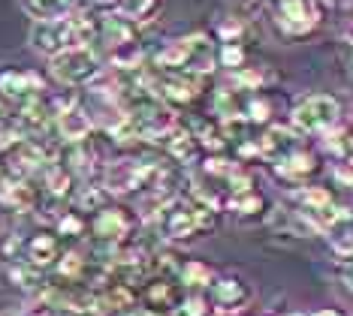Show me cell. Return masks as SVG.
<instances>
[{
  "label": "cell",
  "instance_id": "6da1fadb",
  "mask_svg": "<svg viewBox=\"0 0 353 316\" xmlns=\"http://www.w3.org/2000/svg\"><path fill=\"white\" fill-rule=\"evenodd\" d=\"M91 30H94L91 21H85L82 15H61V19H49V21H34L30 45L46 58H58L70 48L88 45Z\"/></svg>",
  "mask_w": 353,
  "mask_h": 316
},
{
  "label": "cell",
  "instance_id": "7a4b0ae2",
  "mask_svg": "<svg viewBox=\"0 0 353 316\" xmlns=\"http://www.w3.org/2000/svg\"><path fill=\"white\" fill-rule=\"evenodd\" d=\"M339 115H341V105H339L335 96L311 94V96H305V100L296 103V109L290 112V127L302 136L326 133L329 127H335Z\"/></svg>",
  "mask_w": 353,
  "mask_h": 316
},
{
  "label": "cell",
  "instance_id": "3957f363",
  "mask_svg": "<svg viewBox=\"0 0 353 316\" xmlns=\"http://www.w3.org/2000/svg\"><path fill=\"white\" fill-rule=\"evenodd\" d=\"M49 72H52L54 82L73 87V85L91 82V78L100 72V61H97V54H94V48L79 45V48H70V52L58 54V58H52Z\"/></svg>",
  "mask_w": 353,
  "mask_h": 316
},
{
  "label": "cell",
  "instance_id": "277c9868",
  "mask_svg": "<svg viewBox=\"0 0 353 316\" xmlns=\"http://www.w3.org/2000/svg\"><path fill=\"white\" fill-rule=\"evenodd\" d=\"M320 24L317 0H281L278 3V28L290 36H302Z\"/></svg>",
  "mask_w": 353,
  "mask_h": 316
},
{
  "label": "cell",
  "instance_id": "5b68a950",
  "mask_svg": "<svg viewBox=\"0 0 353 316\" xmlns=\"http://www.w3.org/2000/svg\"><path fill=\"white\" fill-rule=\"evenodd\" d=\"M208 223H212V208H179L166 217V232H170V238H190L199 229H205Z\"/></svg>",
  "mask_w": 353,
  "mask_h": 316
},
{
  "label": "cell",
  "instance_id": "8992f818",
  "mask_svg": "<svg viewBox=\"0 0 353 316\" xmlns=\"http://www.w3.org/2000/svg\"><path fill=\"white\" fill-rule=\"evenodd\" d=\"M39 91V78L34 72H21V70H0V96L6 103H28L34 100V94Z\"/></svg>",
  "mask_w": 353,
  "mask_h": 316
},
{
  "label": "cell",
  "instance_id": "52a82bcc",
  "mask_svg": "<svg viewBox=\"0 0 353 316\" xmlns=\"http://www.w3.org/2000/svg\"><path fill=\"white\" fill-rule=\"evenodd\" d=\"M203 43H205L203 36L172 39V43H166L154 54V63H157L160 70H181V67H188V63H190V58H194L196 48H203Z\"/></svg>",
  "mask_w": 353,
  "mask_h": 316
},
{
  "label": "cell",
  "instance_id": "ba28073f",
  "mask_svg": "<svg viewBox=\"0 0 353 316\" xmlns=\"http://www.w3.org/2000/svg\"><path fill=\"white\" fill-rule=\"evenodd\" d=\"M148 175H151L148 166H139V163H118V166L109 169L106 187H109L112 193H130V190H136V187H142Z\"/></svg>",
  "mask_w": 353,
  "mask_h": 316
},
{
  "label": "cell",
  "instance_id": "9c48e42d",
  "mask_svg": "<svg viewBox=\"0 0 353 316\" xmlns=\"http://www.w3.org/2000/svg\"><path fill=\"white\" fill-rule=\"evenodd\" d=\"M212 302L221 307V310H236L248 302V286L236 277H221L212 283Z\"/></svg>",
  "mask_w": 353,
  "mask_h": 316
},
{
  "label": "cell",
  "instance_id": "30bf717a",
  "mask_svg": "<svg viewBox=\"0 0 353 316\" xmlns=\"http://www.w3.org/2000/svg\"><path fill=\"white\" fill-rule=\"evenodd\" d=\"M94 232H97L100 238H124V235L130 232V217L118 208H106V211H100V217L94 220Z\"/></svg>",
  "mask_w": 353,
  "mask_h": 316
},
{
  "label": "cell",
  "instance_id": "8fae6325",
  "mask_svg": "<svg viewBox=\"0 0 353 316\" xmlns=\"http://www.w3.org/2000/svg\"><path fill=\"white\" fill-rule=\"evenodd\" d=\"M30 202H34V193H30L25 181H19V178H3V181H0V205L15 208V211H28Z\"/></svg>",
  "mask_w": 353,
  "mask_h": 316
},
{
  "label": "cell",
  "instance_id": "7c38bea8",
  "mask_svg": "<svg viewBox=\"0 0 353 316\" xmlns=\"http://www.w3.org/2000/svg\"><path fill=\"white\" fill-rule=\"evenodd\" d=\"M58 129L63 133V139L70 142H82L91 133V118L82 109H63L58 115Z\"/></svg>",
  "mask_w": 353,
  "mask_h": 316
},
{
  "label": "cell",
  "instance_id": "4fadbf2b",
  "mask_svg": "<svg viewBox=\"0 0 353 316\" xmlns=\"http://www.w3.org/2000/svg\"><path fill=\"white\" fill-rule=\"evenodd\" d=\"M28 259L34 268H43V265H54L61 259V250H58V241L52 235H37L30 238L28 244Z\"/></svg>",
  "mask_w": 353,
  "mask_h": 316
},
{
  "label": "cell",
  "instance_id": "5bb4252c",
  "mask_svg": "<svg viewBox=\"0 0 353 316\" xmlns=\"http://www.w3.org/2000/svg\"><path fill=\"white\" fill-rule=\"evenodd\" d=\"M199 91V78L196 76H170L160 82V94L172 96V100H190Z\"/></svg>",
  "mask_w": 353,
  "mask_h": 316
},
{
  "label": "cell",
  "instance_id": "9a60e30c",
  "mask_svg": "<svg viewBox=\"0 0 353 316\" xmlns=\"http://www.w3.org/2000/svg\"><path fill=\"white\" fill-rule=\"evenodd\" d=\"M278 172L284 178H305V175L314 172V157H311V154H302V151H290L278 163Z\"/></svg>",
  "mask_w": 353,
  "mask_h": 316
},
{
  "label": "cell",
  "instance_id": "2e32d148",
  "mask_svg": "<svg viewBox=\"0 0 353 316\" xmlns=\"http://www.w3.org/2000/svg\"><path fill=\"white\" fill-rule=\"evenodd\" d=\"M28 10L37 15V21L61 19L63 10H67V0H28Z\"/></svg>",
  "mask_w": 353,
  "mask_h": 316
},
{
  "label": "cell",
  "instance_id": "e0dca14e",
  "mask_svg": "<svg viewBox=\"0 0 353 316\" xmlns=\"http://www.w3.org/2000/svg\"><path fill=\"white\" fill-rule=\"evenodd\" d=\"M181 280L188 283V286H212L214 283V274H212V268L208 265H203V262H188L181 268Z\"/></svg>",
  "mask_w": 353,
  "mask_h": 316
},
{
  "label": "cell",
  "instance_id": "ac0fdd59",
  "mask_svg": "<svg viewBox=\"0 0 353 316\" xmlns=\"http://www.w3.org/2000/svg\"><path fill=\"white\" fill-rule=\"evenodd\" d=\"M157 0H115V6L121 10L124 19H145L154 10Z\"/></svg>",
  "mask_w": 353,
  "mask_h": 316
},
{
  "label": "cell",
  "instance_id": "d6986e66",
  "mask_svg": "<svg viewBox=\"0 0 353 316\" xmlns=\"http://www.w3.org/2000/svg\"><path fill=\"white\" fill-rule=\"evenodd\" d=\"M106 43H112V45H124L127 39L133 36V30H130V24H127V19H106Z\"/></svg>",
  "mask_w": 353,
  "mask_h": 316
},
{
  "label": "cell",
  "instance_id": "ffe728a7",
  "mask_svg": "<svg viewBox=\"0 0 353 316\" xmlns=\"http://www.w3.org/2000/svg\"><path fill=\"white\" fill-rule=\"evenodd\" d=\"M299 199L305 202V208H308V211H323V208L332 205V196H329L323 187H308V190H302Z\"/></svg>",
  "mask_w": 353,
  "mask_h": 316
},
{
  "label": "cell",
  "instance_id": "44dd1931",
  "mask_svg": "<svg viewBox=\"0 0 353 316\" xmlns=\"http://www.w3.org/2000/svg\"><path fill=\"white\" fill-rule=\"evenodd\" d=\"M221 63H223V67H230V70H242L245 67V48L239 43H223Z\"/></svg>",
  "mask_w": 353,
  "mask_h": 316
},
{
  "label": "cell",
  "instance_id": "7402d4cb",
  "mask_svg": "<svg viewBox=\"0 0 353 316\" xmlns=\"http://www.w3.org/2000/svg\"><path fill=\"white\" fill-rule=\"evenodd\" d=\"M58 268H61L63 277L76 280V277H82V271H85V259L79 253H67V256L58 259Z\"/></svg>",
  "mask_w": 353,
  "mask_h": 316
},
{
  "label": "cell",
  "instance_id": "603a6c76",
  "mask_svg": "<svg viewBox=\"0 0 353 316\" xmlns=\"http://www.w3.org/2000/svg\"><path fill=\"white\" fill-rule=\"evenodd\" d=\"M170 154L179 160H190V154H194V136L188 133H175L170 139Z\"/></svg>",
  "mask_w": 353,
  "mask_h": 316
},
{
  "label": "cell",
  "instance_id": "cb8c5ba5",
  "mask_svg": "<svg viewBox=\"0 0 353 316\" xmlns=\"http://www.w3.org/2000/svg\"><path fill=\"white\" fill-rule=\"evenodd\" d=\"M230 208L236 211V214H256V211L263 208V199L256 196V193H245V196H236V199H232Z\"/></svg>",
  "mask_w": 353,
  "mask_h": 316
},
{
  "label": "cell",
  "instance_id": "d4e9b609",
  "mask_svg": "<svg viewBox=\"0 0 353 316\" xmlns=\"http://www.w3.org/2000/svg\"><path fill=\"white\" fill-rule=\"evenodd\" d=\"M172 316H208V304H205V298H188V302H181L179 307L172 310Z\"/></svg>",
  "mask_w": 353,
  "mask_h": 316
},
{
  "label": "cell",
  "instance_id": "484cf974",
  "mask_svg": "<svg viewBox=\"0 0 353 316\" xmlns=\"http://www.w3.org/2000/svg\"><path fill=\"white\" fill-rule=\"evenodd\" d=\"M25 145V133H19L12 124H0V151H12Z\"/></svg>",
  "mask_w": 353,
  "mask_h": 316
},
{
  "label": "cell",
  "instance_id": "4316f807",
  "mask_svg": "<svg viewBox=\"0 0 353 316\" xmlns=\"http://www.w3.org/2000/svg\"><path fill=\"white\" fill-rule=\"evenodd\" d=\"M248 112H251V118L254 120H269V103L266 100H254L251 105H248Z\"/></svg>",
  "mask_w": 353,
  "mask_h": 316
},
{
  "label": "cell",
  "instance_id": "83f0119b",
  "mask_svg": "<svg viewBox=\"0 0 353 316\" xmlns=\"http://www.w3.org/2000/svg\"><path fill=\"white\" fill-rule=\"evenodd\" d=\"M82 229H85V223L79 220V217H63V220H61V232L63 235H79Z\"/></svg>",
  "mask_w": 353,
  "mask_h": 316
},
{
  "label": "cell",
  "instance_id": "f1b7e54d",
  "mask_svg": "<svg viewBox=\"0 0 353 316\" xmlns=\"http://www.w3.org/2000/svg\"><path fill=\"white\" fill-rule=\"evenodd\" d=\"M335 253L344 256V259H350V256H353V235H344V238L335 241Z\"/></svg>",
  "mask_w": 353,
  "mask_h": 316
},
{
  "label": "cell",
  "instance_id": "f546056e",
  "mask_svg": "<svg viewBox=\"0 0 353 316\" xmlns=\"http://www.w3.org/2000/svg\"><path fill=\"white\" fill-rule=\"evenodd\" d=\"M339 178H341V181H347V184H353V160H341Z\"/></svg>",
  "mask_w": 353,
  "mask_h": 316
},
{
  "label": "cell",
  "instance_id": "4dcf8cb0",
  "mask_svg": "<svg viewBox=\"0 0 353 316\" xmlns=\"http://www.w3.org/2000/svg\"><path fill=\"white\" fill-rule=\"evenodd\" d=\"M0 124H10V103L0 96Z\"/></svg>",
  "mask_w": 353,
  "mask_h": 316
},
{
  "label": "cell",
  "instance_id": "1f68e13d",
  "mask_svg": "<svg viewBox=\"0 0 353 316\" xmlns=\"http://www.w3.org/2000/svg\"><path fill=\"white\" fill-rule=\"evenodd\" d=\"M308 316H341L339 310H314V313H308Z\"/></svg>",
  "mask_w": 353,
  "mask_h": 316
},
{
  "label": "cell",
  "instance_id": "d6a6232c",
  "mask_svg": "<svg viewBox=\"0 0 353 316\" xmlns=\"http://www.w3.org/2000/svg\"><path fill=\"white\" fill-rule=\"evenodd\" d=\"M344 39L353 45V24H347V30H344Z\"/></svg>",
  "mask_w": 353,
  "mask_h": 316
},
{
  "label": "cell",
  "instance_id": "836d02e7",
  "mask_svg": "<svg viewBox=\"0 0 353 316\" xmlns=\"http://www.w3.org/2000/svg\"><path fill=\"white\" fill-rule=\"evenodd\" d=\"M347 280H350V286H353V271H350V274H347Z\"/></svg>",
  "mask_w": 353,
  "mask_h": 316
},
{
  "label": "cell",
  "instance_id": "e575fe53",
  "mask_svg": "<svg viewBox=\"0 0 353 316\" xmlns=\"http://www.w3.org/2000/svg\"><path fill=\"white\" fill-rule=\"evenodd\" d=\"M142 316H157V313H151V310H145V313H142Z\"/></svg>",
  "mask_w": 353,
  "mask_h": 316
}]
</instances>
